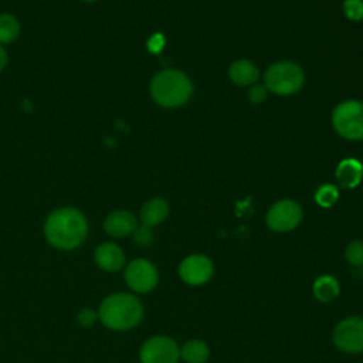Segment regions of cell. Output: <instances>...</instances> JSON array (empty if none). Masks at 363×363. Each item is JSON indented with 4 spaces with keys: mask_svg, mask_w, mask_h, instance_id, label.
Returning <instances> with one entry per match:
<instances>
[{
    "mask_svg": "<svg viewBox=\"0 0 363 363\" xmlns=\"http://www.w3.org/2000/svg\"><path fill=\"white\" fill-rule=\"evenodd\" d=\"M138 227L136 217L128 210H115L104 220V230L108 235L121 238L132 234Z\"/></svg>",
    "mask_w": 363,
    "mask_h": 363,
    "instance_id": "obj_11",
    "label": "cell"
},
{
    "mask_svg": "<svg viewBox=\"0 0 363 363\" xmlns=\"http://www.w3.org/2000/svg\"><path fill=\"white\" fill-rule=\"evenodd\" d=\"M345 257L347 262L352 264L353 267H362L363 265V241L362 240L352 241L345 250Z\"/></svg>",
    "mask_w": 363,
    "mask_h": 363,
    "instance_id": "obj_20",
    "label": "cell"
},
{
    "mask_svg": "<svg viewBox=\"0 0 363 363\" xmlns=\"http://www.w3.org/2000/svg\"><path fill=\"white\" fill-rule=\"evenodd\" d=\"M305 81L302 68L292 61H279L269 65L264 74V85L277 95H292L298 92Z\"/></svg>",
    "mask_w": 363,
    "mask_h": 363,
    "instance_id": "obj_4",
    "label": "cell"
},
{
    "mask_svg": "<svg viewBox=\"0 0 363 363\" xmlns=\"http://www.w3.org/2000/svg\"><path fill=\"white\" fill-rule=\"evenodd\" d=\"M98 319V312H95L94 309L91 308H84L78 312L77 315V320L81 326L84 328H88V326H92Z\"/></svg>",
    "mask_w": 363,
    "mask_h": 363,
    "instance_id": "obj_23",
    "label": "cell"
},
{
    "mask_svg": "<svg viewBox=\"0 0 363 363\" xmlns=\"http://www.w3.org/2000/svg\"><path fill=\"white\" fill-rule=\"evenodd\" d=\"M7 60H9L7 52H6V50L1 47V44H0V71H3V68L6 67Z\"/></svg>",
    "mask_w": 363,
    "mask_h": 363,
    "instance_id": "obj_25",
    "label": "cell"
},
{
    "mask_svg": "<svg viewBox=\"0 0 363 363\" xmlns=\"http://www.w3.org/2000/svg\"><path fill=\"white\" fill-rule=\"evenodd\" d=\"M140 363H177L180 349L169 336H153L140 347Z\"/></svg>",
    "mask_w": 363,
    "mask_h": 363,
    "instance_id": "obj_8",
    "label": "cell"
},
{
    "mask_svg": "<svg viewBox=\"0 0 363 363\" xmlns=\"http://www.w3.org/2000/svg\"><path fill=\"white\" fill-rule=\"evenodd\" d=\"M301 221L302 208L291 199H284L274 203L267 213V225L277 233L291 231L296 228Z\"/></svg>",
    "mask_w": 363,
    "mask_h": 363,
    "instance_id": "obj_6",
    "label": "cell"
},
{
    "mask_svg": "<svg viewBox=\"0 0 363 363\" xmlns=\"http://www.w3.org/2000/svg\"><path fill=\"white\" fill-rule=\"evenodd\" d=\"M20 34V23L13 14H0V44L13 43Z\"/></svg>",
    "mask_w": 363,
    "mask_h": 363,
    "instance_id": "obj_18",
    "label": "cell"
},
{
    "mask_svg": "<svg viewBox=\"0 0 363 363\" xmlns=\"http://www.w3.org/2000/svg\"><path fill=\"white\" fill-rule=\"evenodd\" d=\"M143 318L140 301L130 294L118 292L106 296L98 311V319L112 330H129Z\"/></svg>",
    "mask_w": 363,
    "mask_h": 363,
    "instance_id": "obj_2",
    "label": "cell"
},
{
    "mask_svg": "<svg viewBox=\"0 0 363 363\" xmlns=\"http://www.w3.org/2000/svg\"><path fill=\"white\" fill-rule=\"evenodd\" d=\"M313 295L320 302H330L339 295V284L330 275L319 277L313 284Z\"/></svg>",
    "mask_w": 363,
    "mask_h": 363,
    "instance_id": "obj_17",
    "label": "cell"
},
{
    "mask_svg": "<svg viewBox=\"0 0 363 363\" xmlns=\"http://www.w3.org/2000/svg\"><path fill=\"white\" fill-rule=\"evenodd\" d=\"M94 258L96 265L108 272L119 271L125 265V254L115 242H102L95 248Z\"/></svg>",
    "mask_w": 363,
    "mask_h": 363,
    "instance_id": "obj_12",
    "label": "cell"
},
{
    "mask_svg": "<svg viewBox=\"0 0 363 363\" xmlns=\"http://www.w3.org/2000/svg\"><path fill=\"white\" fill-rule=\"evenodd\" d=\"M82 1H86V3H92V1H95V0H82Z\"/></svg>",
    "mask_w": 363,
    "mask_h": 363,
    "instance_id": "obj_26",
    "label": "cell"
},
{
    "mask_svg": "<svg viewBox=\"0 0 363 363\" xmlns=\"http://www.w3.org/2000/svg\"><path fill=\"white\" fill-rule=\"evenodd\" d=\"M333 129L345 139H363V102L345 101L332 112Z\"/></svg>",
    "mask_w": 363,
    "mask_h": 363,
    "instance_id": "obj_5",
    "label": "cell"
},
{
    "mask_svg": "<svg viewBox=\"0 0 363 363\" xmlns=\"http://www.w3.org/2000/svg\"><path fill=\"white\" fill-rule=\"evenodd\" d=\"M230 79L240 86L255 84L259 77V71L250 60H237L228 68Z\"/></svg>",
    "mask_w": 363,
    "mask_h": 363,
    "instance_id": "obj_15",
    "label": "cell"
},
{
    "mask_svg": "<svg viewBox=\"0 0 363 363\" xmlns=\"http://www.w3.org/2000/svg\"><path fill=\"white\" fill-rule=\"evenodd\" d=\"M180 356L186 363H204L210 356V349L203 340L191 339L183 345Z\"/></svg>",
    "mask_w": 363,
    "mask_h": 363,
    "instance_id": "obj_16",
    "label": "cell"
},
{
    "mask_svg": "<svg viewBox=\"0 0 363 363\" xmlns=\"http://www.w3.org/2000/svg\"><path fill=\"white\" fill-rule=\"evenodd\" d=\"M267 88L264 84H255L251 86L250 92H248V98L252 104H261L267 99Z\"/></svg>",
    "mask_w": 363,
    "mask_h": 363,
    "instance_id": "obj_24",
    "label": "cell"
},
{
    "mask_svg": "<svg viewBox=\"0 0 363 363\" xmlns=\"http://www.w3.org/2000/svg\"><path fill=\"white\" fill-rule=\"evenodd\" d=\"M139 216L143 225L155 227L169 216V204L162 197L150 199L142 206Z\"/></svg>",
    "mask_w": 363,
    "mask_h": 363,
    "instance_id": "obj_13",
    "label": "cell"
},
{
    "mask_svg": "<svg viewBox=\"0 0 363 363\" xmlns=\"http://www.w3.org/2000/svg\"><path fill=\"white\" fill-rule=\"evenodd\" d=\"M193 94L190 78L180 69H163L150 81V95L163 108H177Z\"/></svg>",
    "mask_w": 363,
    "mask_h": 363,
    "instance_id": "obj_3",
    "label": "cell"
},
{
    "mask_svg": "<svg viewBox=\"0 0 363 363\" xmlns=\"http://www.w3.org/2000/svg\"><path fill=\"white\" fill-rule=\"evenodd\" d=\"M123 277L128 286L135 292H140V294L152 291L159 281V274L156 267L145 258H138L130 261L125 268Z\"/></svg>",
    "mask_w": 363,
    "mask_h": 363,
    "instance_id": "obj_9",
    "label": "cell"
},
{
    "mask_svg": "<svg viewBox=\"0 0 363 363\" xmlns=\"http://www.w3.org/2000/svg\"><path fill=\"white\" fill-rule=\"evenodd\" d=\"M363 177V166L356 159H345L336 167V179L345 189L356 187Z\"/></svg>",
    "mask_w": 363,
    "mask_h": 363,
    "instance_id": "obj_14",
    "label": "cell"
},
{
    "mask_svg": "<svg viewBox=\"0 0 363 363\" xmlns=\"http://www.w3.org/2000/svg\"><path fill=\"white\" fill-rule=\"evenodd\" d=\"M132 234H133V241L138 245L147 247V245H150L153 242V233H152L150 227H147V225L136 227V230Z\"/></svg>",
    "mask_w": 363,
    "mask_h": 363,
    "instance_id": "obj_22",
    "label": "cell"
},
{
    "mask_svg": "<svg viewBox=\"0 0 363 363\" xmlns=\"http://www.w3.org/2000/svg\"><path fill=\"white\" fill-rule=\"evenodd\" d=\"M213 271V262L210 258L201 254H194L184 258L179 267L180 278L189 285L206 284L211 278Z\"/></svg>",
    "mask_w": 363,
    "mask_h": 363,
    "instance_id": "obj_10",
    "label": "cell"
},
{
    "mask_svg": "<svg viewBox=\"0 0 363 363\" xmlns=\"http://www.w3.org/2000/svg\"><path fill=\"white\" fill-rule=\"evenodd\" d=\"M86 234V218L74 207L54 210L44 223L45 240L57 250L68 251L79 247L85 241Z\"/></svg>",
    "mask_w": 363,
    "mask_h": 363,
    "instance_id": "obj_1",
    "label": "cell"
},
{
    "mask_svg": "<svg viewBox=\"0 0 363 363\" xmlns=\"http://www.w3.org/2000/svg\"><path fill=\"white\" fill-rule=\"evenodd\" d=\"M343 13L352 21H360L363 18V0H345Z\"/></svg>",
    "mask_w": 363,
    "mask_h": 363,
    "instance_id": "obj_21",
    "label": "cell"
},
{
    "mask_svg": "<svg viewBox=\"0 0 363 363\" xmlns=\"http://www.w3.org/2000/svg\"><path fill=\"white\" fill-rule=\"evenodd\" d=\"M333 343L345 353L363 352V318L350 316L340 320L333 330Z\"/></svg>",
    "mask_w": 363,
    "mask_h": 363,
    "instance_id": "obj_7",
    "label": "cell"
},
{
    "mask_svg": "<svg viewBox=\"0 0 363 363\" xmlns=\"http://www.w3.org/2000/svg\"><path fill=\"white\" fill-rule=\"evenodd\" d=\"M339 191L333 184H322L316 193L315 200L320 207H330L337 201Z\"/></svg>",
    "mask_w": 363,
    "mask_h": 363,
    "instance_id": "obj_19",
    "label": "cell"
}]
</instances>
